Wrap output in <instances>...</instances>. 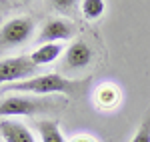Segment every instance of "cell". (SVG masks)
<instances>
[{"instance_id":"6da1fadb","label":"cell","mask_w":150,"mask_h":142,"mask_svg":"<svg viewBox=\"0 0 150 142\" xmlns=\"http://www.w3.org/2000/svg\"><path fill=\"white\" fill-rule=\"evenodd\" d=\"M88 88V78L86 80H70L62 74H40V76H30L28 80L14 82L4 86L2 90H14V92H28L32 96H56V94H70L76 96L82 90Z\"/></svg>"},{"instance_id":"7a4b0ae2","label":"cell","mask_w":150,"mask_h":142,"mask_svg":"<svg viewBox=\"0 0 150 142\" xmlns=\"http://www.w3.org/2000/svg\"><path fill=\"white\" fill-rule=\"evenodd\" d=\"M64 104H66V98H56V96H6L4 100H0V120L10 118V116L44 114V112L60 110V108H64Z\"/></svg>"},{"instance_id":"3957f363","label":"cell","mask_w":150,"mask_h":142,"mask_svg":"<svg viewBox=\"0 0 150 142\" xmlns=\"http://www.w3.org/2000/svg\"><path fill=\"white\" fill-rule=\"evenodd\" d=\"M34 62L30 60V56H16V58H4L0 60V84H14L28 80L30 74L36 72Z\"/></svg>"},{"instance_id":"277c9868","label":"cell","mask_w":150,"mask_h":142,"mask_svg":"<svg viewBox=\"0 0 150 142\" xmlns=\"http://www.w3.org/2000/svg\"><path fill=\"white\" fill-rule=\"evenodd\" d=\"M32 28H34V22L26 16L8 20L0 28V46H16L26 42L32 34Z\"/></svg>"},{"instance_id":"5b68a950","label":"cell","mask_w":150,"mask_h":142,"mask_svg":"<svg viewBox=\"0 0 150 142\" xmlns=\"http://www.w3.org/2000/svg\"><path fill=\"white\" fill-rule=\"evenodd\" d=\"M74 34H76V26L70 20L50 18L42 26V30L38 34V42H42V44H54L58 40H70Z\"/></svg>"},{"instance_id":"8992f818","label":"cell","mask_w":150,"mask_h":142,"mask_svg":"<svg viewBox=\"0 0 150 142\" xmlns=\"http://www.w3.org/2000/svg\"><path fill=\"white\" fill-rule=\"evenodd\" d=\"M92 62V48L88 46L86 42H74L72 46L66 50V56H64V66L70 70H82L86 68L88 64Z\"/></svg>"},{"instance_id":"52a82bcc","label":"cell","mask_w":150,"mask_h":142,"mask_svg":"<svg viewBox=\"0 0 150 142\" xmlns=\"http://www.w3.org/2000/svg\"><path fill=\"white\" fill-rule=\"evenodd\" d=\"M0 136L4 142H36L32 132L24 126L22 122H14V120H0Z\"/></svg>"},{"instance_id":"ba28073f","label":"cell","mask_w":150,"mask_h":142,"mask_svg":"<svg viewBox=\"0 0 150 142\" xmlns=\"http://www.w3.org/2000/svg\"><path fill=\"white\" fill-rule=\"evenodd\" d=\"M60 54H62V44H60V42H54V44H40V46L30 54V60L34 62L36 66H44V64L54 62Z\"/></svg>"},{"instance_id":"9c48e42d","label":"cell","mask_w":150,"mask_h":142,"mask_svg":"<svg viewBox=\"0 0 150 142\" xmlns=\"http://www.w3.org/2000/svg\"><path fill=\"white\" fill-rule=\"evenodd\" d=\"M36 126H38V134L42 142H66L56 120H40L36 122Z\"/></svg>"},{"instance_id":"30bf717a","label":"cell","mask_w":150,"mask_h":142,"mask_svg":"<svg viewBox=\"0 0 150 142\" xmlns=\"http://www.w3.org/2000/svg\"><path fill=\"white\" fill-rule=\"evenodd\" d=\"M118 102H120V90L116 86L106 84V86H100L96 90V104L100 108H106L108 110V108H114Z\"/></svg>"},{"instance_id":"8fae6325","label":"cell","mask_w":150,"mask_h":142,"mask_svg":"<svg viewBox=\"0 0 150 142\" xmlns=\"http://www.w3.org/2000/svg\"><path fill=\"white\" fill-rule=\"evenodd\" d=\"M80 8H82L84 18L94 20V18H98V16H102L106 4H104L102 0H84V2H80Z\"/></svg>"},{"instance_id":"7c38bea8","label":"cell","mask_w":150,"mask_h":142,"mask_svg":"<svg viewBox=\"0 0 150 142\" xmlns=\"http://www.w3.org/2000/svg\"><path fill=\"white\" fill-rule=\"evenodd\" d=\"M130 142H150V116L140 124L138 132L134 134V138Z\"/></svg>"},{"instance_id":"4fadbf2b","label":"cell","mask_w":150,"mask_h":142,"mask_svg":"<svg viewBox=\"0 0 150 142\" xmlns=\"http://www.w3.org/2000/svg\"><path fill=\"white\" fill-rule=\"evenodd\" d=\"M50 6L56 8V10H60V12H70L76 6V2H74V0H54V2H50Z\"/></svg>"},{"instance_id":"5bb4252c","label":"cell","mask_w":150,"mask_h":142,"mask_svg":"<svg viewBox=\"0 0 150 142\" xmlns=\"http://www.w3.org/2000/svg\"><path fill=\"white\" fill-rule=\"evenodd\" d=\"M70 142H96L92 136H74Z\"/></svg>"}]
</instances>
